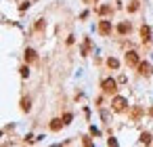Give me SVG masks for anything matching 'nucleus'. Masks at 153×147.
<instances>
[{
	"label": "nucleus",
	"mask_w": 153,
	"mask_h": 147,
	"mask_svg": "<svg viewBox=\"0 0 153 147\" xmlns=\"http://www.w3.org/2000/svg\"><path fill=\"white\" fill-rule=\"evenodd\" d=\"M115 88H117V84H115V80H113V78L103 80V90H105V93H115Z\"/></svg>",
	"instance_id": "f257e3e1"
},
{
	"label": "nucleus",
	"mask_w": 153,
	"mask_h": 147,
	"mask_svg": "<svg viewBox=\"0 0 153 147\" xmlns=\"http://www.w3.org/2000/svg\"><path fill=\"white\" fill-rule=\"evenodd\" d=\"M111 105H113L115 111H124V109H126V99H124V97H113V103H111Z\"/></svg>",
	"instance_id": "f03ea898"
},
{
	"label": "nucleus",
	"mask_w": 153,
	"mask_h": 147,
	"mask_svg": "<svg viewBox=\"0 0 153 147\" xmlns=\"http://www.w3.org/2000/svg\"><path fill=\"white\" fill-rule=\"evenodd\" d=\"M138 72H140L143 76H151V72H153V67H151V63H147V61H143V63H138Z\"/></svg>",
	"instance_id": "7ed1b4c3"
},
{
	"label": "nucleus",
	"mask_w": 153,
	"mask_h": 147,
	"mask_svg": "<svg viewBox=\"0 0 153 147\" xmlns=\"http://www.w3.org/2000/svg\"><path fill=\"white\" fill-rule=\"evenodd\" d=\"M99 32H101L103 36H109V34H111V23H109V21H101V23H99Z\"/></svg>",
	"instance_id": "20e7f679"
},
{
	"label": "nucleus",
	"mask_w": 153,
	"mask_h": 147,
	"mask_svg": "<svg viewBox=\"0 0 153 147\" xmlns=\"http://www.w3.org/2000/svg\"><path fill=\"white\" fill-rule=\"evenodd\" d=\"M126 63H128V65H138V55H136L134 51L126 53Z\"/></svg>",
	"instance_id": "39448f33"
},
{
	"label": "nucleus",
	"mask_w": 153,
	"mask_h": 147,
	"mask_svg": "<svg viewBox=\"0 0 153 147\" xmlns=\"http://www.w3.org/2000/svg\"><path fill=\"white\" fill-rule=\"evenodd\" d=\"M140 38H143V42H149V40H151V30H149V25H143V28H140Z\"/></svg>",
	"instance_id": "423d86ee"
},
{
	"label": "nucleus",
	"mask_w": 153,
	"mask_h": 147,
	"mask_svg": "<svg viewBox=\"0 0 153 147\" xmlns=\"http://www.w3.org/2000/svg\"><path fill=\"white\" fill-rule=\"evenodd\" d=\"M25 61H30V63H32V61H36V51L27 49V51H25Z\"/></svg>",
	"instance_id": "0eeeda50"
},
{
	"label": "nucleus",
	"mask_w": 153,
	"mask_h": 147,
	"mask_svg": "<svg viewBox=\"0 0 153 147\" xmlns=\"http://www.w3.org/2000/svg\"><path fill=\"white\" fill-rule=\"evenodd\" d=\"M117 32H120V34H128V32H130V23H120V25H117Z\"/></svg>",
	"instance_id": "6e6552de"
},
{
	"label": "nucleus",
	"mask_w": 153,
	"mask_h": 147,
	"mask_svg": "<svg viewBox=\"0 0 153 147\" xmlns=\"http://www.w3.org/2000/svg\"><path fill=\"white\" fill-rule=\"evenodd\" d=\"M63 124H65L63 120H53V122H51V128H53V130H59Z\"/></svg>",
	"instance_id": "1a4fd4ad"
},
{
	"label": "nucleus",
	"mask_w": 153,
	"mask_h": 147,
	"mask_svg": "<svg viewBox=\"0 0 153 147\" xmlns=\"http://www.w3.org/2000/svg\"><path fill=\"white\" fill-rule=\"evenodd\" d=\"M140 143H143V145H149V143H151V134H149V132H143V134H140Z\"/></svg>",
	"instance_id": "9d476101"
},
{
	"label": "nucleus",
	"mask_w": 153,
	"mask_h": 147,
	"mask_svg": "<svg viewBox=\"0 0 153 147\" xmlns=\"http://www.w3.org/2000/svg\"><path fill=\"white\" fill-rule=\"evenodd\" d=\"M107 65H109L111 69H117V65H120V63H117V59H113V57H111V59H107Z\"/></svg>",
	"instance_id": "9b49d317"
},
{
	"label": "nucleus",
	"mask_w": 153,
	"mask_h": 147,
	"mask_svg": "<svg viewBox=\"0 0 153 147\" xmlns=\"http://www.w3.org/2000/svg\"><path fill=\"white\" fill-rule=\"evenodd\" d=\"M30 107H32V105H30V99H23V101H21V109H23V111H30Z\"/></svg>",
	"instance_id": "f8f14e48"
},
{
	"label": "nucleus",
	"mask_w": 153,
	"mask_h": 147,
	"mask_svg": "<svg viewBox=\"0 0 153 147\" xmlns=\"http://www.w3.org/2000/svg\"><path fill=\"white\" fill-rule=\"evenodd\" d=\"M136 9H138V2H130V7H128V11H130V13H134Z\"/></svg>",
	"instance_id": "ddd939ff"
},
{
	"label": "nucleus",
	"mask_w": 153,
	"mask_h": 147,
	"mask_svg": "<svg viewBox=\"0 0 153 147\" xmlns=\"http://www.w3.org/2000/svg\"><path fill=\"white\" fill-rule=\"evenodd\" d=\"M21 76L27 78V76H30V69H27V67H21Z\"/></svg>",
	"instance_id": "4468645a"
},
{
	"label": "nucleus",
	"mask_w": 153,
	"mask_h": 147,
	"mask_svg": "<svg viewBox=\"0 0 153 147\" xmlns=\"http://www.w3.org/2000/svg\"><path fill=\"white\" fill-rule=\"evenodd\" d=\"M63 122L69 124V122H71V113H65V116H63Z\"/></svg>",
	"instance_id": "2eb2a0df"
}]
</instances>
